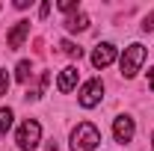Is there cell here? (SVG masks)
Listing matches in <instances>:
<instances>
[{"label":"cell","instance_id":"1","mask_svg":"<svg viewBox=\"0 0 154 151\" xmlns=\"http://www.w3.org/2000/svg\"><path fill=\"white\" fill-rule=\"evenodd\" d=\"M101 142V133L92 122H80L71 133V151H95Z\"/></svg>","mask_w":154,"mask_h":151},{"label":"cell","instance_id":"2","mask_svg":"<svg viewBox=\"0 0 154 151\" xmlns=\"http://www.w3.org/2000/svg\"><path fill=\"white\" fill-rule=\"evenodd\" d=\"M142 62H145V48L142 45H131V48H125V54H122V77H136V71L142 68Z\"/></svg>","mask_w":154,"mask_h":151},{"label":"cell","instance_id":"3","mask_svg":"<svg viewBox=\"0 0 154 151\" xmlns=\"http://www.w3.org/2000/svg\"><path fill=\"white\" fill-rule=\"evenodd\" d=\"M38 139H42V125H38L36 119H27V122L18 128V136H15L18 148L33 151V148H38Z\"/></svg>","mask_w":154,"mask_h":151},{"label":"cell","instance_id":"4","mask_svg":"<svg viewBox=\"0 0 154 151\" xmlns=\"http://www.w3.org/2000/svg\"><path fill=\"white\" fill-rule=\"evenodd\" d=\"M101 98H104V83L101 80H89V83H83V89H80V107H86V110H92L101 104Z\"/></svg>","mask_w":154,"mask_h":151},{"label":"cell","instance_id":"5","mask_svg":"<svg viewBox=\"0 0 154 151\" xmlns=\"http://www.w3.org/2000/svg\"><path fill=\"white\" fill-rule=\"evenodd\" d=\"M113 62H116V45L101 42L95 51H92V65H95V68H107V65H113Z\"/></svg>","mask_w":154,"mask_h":151},{"label":"cell","instance_id":"6","mask_svg":"<svg viewBox=\"0 0 154 151\" xmlns=\"http://www.w3.org/2000/svg\"><path fill=\"white\" fill-rule=\"evenodd\" d=\"M134 119L131 116H119L113 122V136H116V142H131L134 139Z\"/></svg>","mask_w":154,"mask_h":151},{"label":"cell","instance_id":"7","mask_svg":"<svg viewBox=\"0 0 154 151\" xmlns=\"http://www.w3.org/2000/svg\"><path fill=\"white\" fill-rule=\"evenodd\" d=\"M30 36V21H18V24H15V27H12V33H9V39H6V42H9V48H12V51H18L21 45H24V39Z\"/></svg>","mask_w":154,"mask_h":151},{"label":"cell","instance_id":"8","mask_svg":"<svg viewBox=\"0 0 154 151\" xmlns=\"http://www.w3.org/2000/svg\"><path fill=\"white\" fill-rule=\"evenodd\" d=\"M74 86H77V68H74V65H68V68H62V74H59L57 89L65 95V92H71Z\"/></svg>","mask_w":154,"mask_h":151},{"label":"cell","instance_id":"9","mask_svg":"<svg viewBox=\"0 0 154 151\" xmlns=\"http://www.w3.org/2000/svg\"><path fill=\"white\" fill-rule=\"evenodd\" d=\"M65 27H68L71 33H80V30H86V27H89V15L77 12V15H71V18L65 21Z\"/></svg>","mask_w":154,"mask_h":151},{"label":"cell","instance_id":"10","mask_svg":"<svg viewBox=\"0 0 154 151\" xmlns=\"http://www.w3.org/2000/svg\"><path fill=\"white\" fill-rule=\"evenodd\" d=\"M12 119H15V116H12V110H9V107H3V110H0V136L12 128Z\"/></svg>","mask_w":154,"mask_h":151},{"label":"cell","instance_id":"11","mask_svg":"<svg viewBox=\"0 0 154 151\" xmlns=\"http://www.w3.org/2000/svg\"><path fill=\"white\" fill-rule=\"evenodd\" d=\"M30 74H33V65H30L27 59H24V62H18V68H15V77H18L21 83H27V80H30Z\"/></svg>","mask_w":154,"mask_h":151},{"label":"cell","instance_id":"12","mask_svg":"<svg viewBox=\"0 0 154 151\" xmlns=\"http://www.w3.org/2000/svg\"><path fill=\"white\" fill-rule=\"evenodd\" d=\"M59 48H62V54H68V57H83V48H77L74 42H62V45H59Z\"/></svg>","mask_w":154,"mask_h":151},{"label":"cell","instance_id":"13","mask_svg":"<svg viewBox=\"0 0 154 151\" xmlns=\"http://www.w3.org/2000/svg\"><path fill=\"white\" fill-rule=\"evenodd\" d=\"M57 6H59V9H62V12H74V9H77V6H80V3H77V0H59Z\"/></svg>","mask_w":154,"mask_h":151},{"label":"cell","instance_id":"14","mask_svg":"<svg viewBox=\"0 0 154 151\" xmlns=\"http://www.w3.org/2000/svg\"><path fill=\"white\" fill-rule=\"evenodd\" d=\"M6 89H9V74H6V68H0V98L6 95Z\"/></svg>","mask_w":154,"mask_h":151},{"label":"cell","instance_id":"15","mask_svg":"<svg viewBox=\"0 0 154 151\" xmlns=\"http://www.w3.org/2000/svg\"><path fill=\"white\" fill-rule=\"evenodd\" d=\"M142 30H145V33H154V12H151V15H145V21H142Z\"/></svg>","mask_w":154,"mask_h":151},{"label":"cell","instance_id":"16","mask_svg":"<svg viewBox=\"0 0 154 151\" xmlns=\"http://www.w3.org/2000/svg\"><path fill=\"white\" fill-rule=\"evenodd\" d=\"M48 12H51V3H42V6H38V15H42V18H45V15H48Z\"/></svg>","mask_w":154,"mask_h":151},{"label":"cell","instance_id":"17","mask_svg":"<svg viewBox=\"0 0 154 151\" xmlns=\"http://www.w3.org/2000/svg\"><path fill=\"white\" fill-rule=\"evenodd\" d=\"M148 86H151V92H154V68L148 71Z\"/></svg>","mask_w":154,"mask_h":151},{"label":"cell","instance_id":"18","mask_svg":"<svg viewBox=\"0 0 154 151\" xmlns=\"http://www.w3.org/2000/svg\"><path fill=\"white\" fill-rule=\"evenodd\" d=\"M45 151H57V142H51V145H48V148H45Z\"/></svg>","mask_w":154,"mask_h":151},{"label":"cell","instance_id":"19","mask_svg":"<svg viewBox=\"0 0 154 151\" xmlns=\"http://www.w3.org/2000/svg\"><path fill=\"white\" fill-rule=\"evenodd\" d=\"M151 148H154V136H151Z\"/></svg>","mask_w":154,"mask_h":151}]
</instances>
